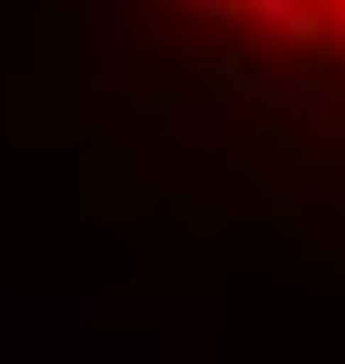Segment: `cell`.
Instances as JSON below:
<instances>
[{
  "instance_id": "obj_1",
  "label": "cell",
  "mask_w": 345,
  "mask_h": 364,
  "mask_svg": "<svg viewBox=\"0 0 345 364\" xmlns=\"http://www.w3.org/2000/svg\"><path fill=\"white\" fill-rule=\"evenodd\" d=\"M82 55L255 200H345V0H82Z\"/></svg>"
}]
</instances>
